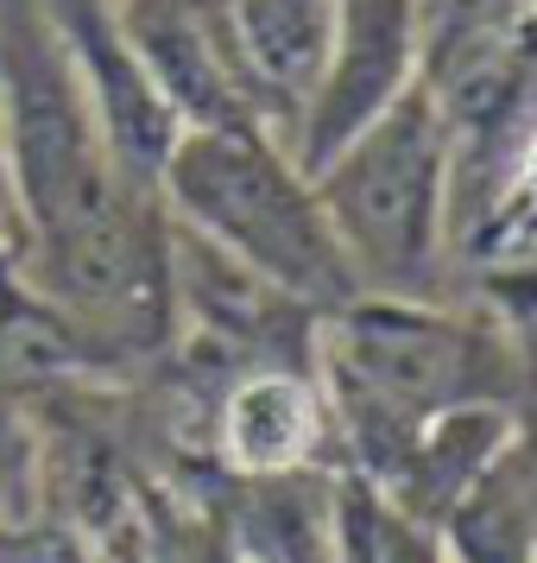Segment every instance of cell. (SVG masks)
Wrapping results in <instances>:
<instances>
[{
    "label": "cell",
    "instance_id": "obj_1",
    "mask_svg": "<svg viewBox=\"0 0 537 563\" xmlns=\"http://www.w3.org/2000/svg\"><path fill=\"white\" fill-rule=\"evenodd\" d=\"M310 443V399L291 380H254L234 399L228 450L240 468H284Z\"/></svg>",
    "mask_w": 537,
    "mask_h": 563
}]
</instances>
